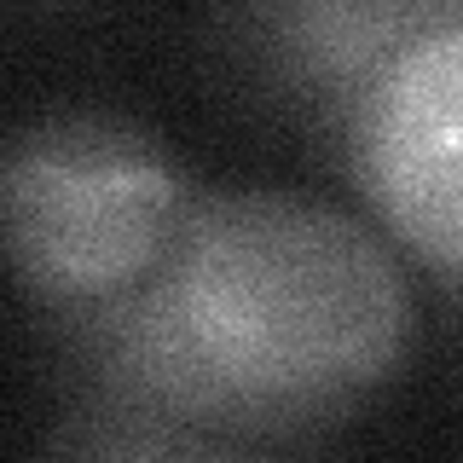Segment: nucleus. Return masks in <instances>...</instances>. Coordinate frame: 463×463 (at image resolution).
<instances>
[{
  "label": "nucleus",
  "mask_w": 463,
  "mask_h": 463,
  "mask_svg": "<svg viewBox=\"0 0 463 463\" xmlns=\"http://www.w3.org/2000/svg\"><path fill=\"white\" fill-rule=\"evenodd\" d=\"M99 307L105 371L185 423H284L400 365L411 296L383 238L296 192L185 209L168 255Z\"/></svg>",
  "instance_id": "f257e3e1"
},
{
  "label": "nucleus",
  "mask_w": 463,
  "mask_h": 463,
  "mask_svg": "<svg viewBox=\"0 0 463 463\" xmlns=\"http://www.w3.org/2000/svg\"><path fill=\"white\" fill-rule=\"evenodd\" d=\"M6 255L29 296L93 307L134 289L185 221L180 168L122 116L70 110L24 128L0 168Z\"/></svg>",
  "instance_id": "f03ea898"
},
{
  "label": "nucleus",
  "mask_w": 463,
  "mask_h": 463,
  "mask_svg": "<svg viewBox=\"0 0 463 463\" xmlns=\"http://www.w3.org/2000/svg\"><path fill=\"white\" fill-rule=\"evenodd\" d=\"M354 180L429 272L463 284V24L388 58L347 110Z\"/></svg>",
  "instance_id": "7ed1b4c3"
}]
</instances>
